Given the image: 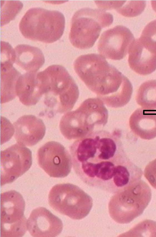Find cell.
<instances>
[{
  "mask_svg": "<svg viewBox=\"0 0 156 237\" xmlns=\"http://www.w3.org/2000/svg\"><path fill=\"white\" fill-rule=\"evenodd\" d=\"M120 135L101 130L71 145L73 169L83 182L115 194L141 179L143 172L128 158Z\"/></svg>",
  "mask_w": 156,
  "mask_h": 237,
  "instance_id": "1",
  "label": "cell"
},
{
  "mask_svg": "<svg viewBox=\"0 0 156 237\" xmlns=\"http://www.w3.org/2000/svg\"><path fill=\"white\" fill-rule=\"evenodd\" d=\"M73 66L87 87L107 106L120 108L129 101L133 91L131 82L102 56L95 53L81 55L75 60Z\"/></svg>",
  "mask_w": 156,
  "mask_h": 237,
  "instance_id": "2",
  "label": "cell"
},
{
  "mask_svg": "<svg viewBox=\"0 0 156 237\" xmlns=\"http://www.w3.org/2000/svg\"><path fill=\"white\" fill-rule=\"evenodd\" d=\"M107 109L100 99L90 98L62 117L60 131L69 140H78L101 130L107 122Z\"/></svg>",
  "mask_w": 156,
  "mask_h": 237,
  "instance_id": "3",
  "label": "cell"
},
{
  "mask_svg": "<svg viewBox=\"0 0 156 237\" xmlns=\"http://www.w3.org/2000/svg\"><path fill=\"white\" fill-rule=\"evenodd\" d=\"M40 72L45 105L60 113L71 110L79 97V90L66 69L60 65H53Z\"/></svg>",
  "mask_w": 156,
  "mask_h": 237,
  "instance_id": "4",
  "label": "cell"
},
{
  "mask_svg": "<svg viewBox=\"0 0 156 237\" xmlns=\"http://www.w3.org/2000/svg\"><path fill=\"white\" fill-rule=\"evenodd\" d=\"M65 24V18L61 12L37 7L27 12L19 27L22 34L26 38L51 43L61 37Z\"/></svg>",
  "mask_w": 156,
  "mask_h": 237,
  "instance_id": "5",
  "label": "cell"
},
{
  "mask_svg": "<svg viewBox=\"0 0 156 237\" xmlns=\"http://www.w3.org/2000/svg\"><path fill=\"white\" fill-rule=\"evenodd\" d=\"M151 195L148 184L140 179L114 194L108 203L109 214L118 223H129L143 213Z\"/></svg>",
  "mask_w": 156,
  "mask_h": 237,
  "instance_id": "6",
  "label": "cell"
},
{
  "mask_svg": "<svg viewBox=\"0 0 156 237\" xmlns=\"http://www.w3.org/2000/svg\"><path fill=\"white\" fill-rule=\"evenodd\" d=\"M110 13L100 9L84 8L77 11L71 21L69 39L76 48L85 49L93 46L102 29L112 23Z\"/></svg>",
  "mask_w": 156,
  "mask_h": 237,
  "instance_id": "7",
  "label": "cell"
},
{
  "mask_svg": "<svg viewBox=\"0 0 156 237\" xmlns=\"http://www.w3.org/2000/svg\"><path fill=\"white\" fill-rule=\"evenodd\" d=\"M48 201L55 211L76 220L86 217L93 205L90 196L78 186L70 183L53 186L49 192Z\"/></svg>",
  "mask_w": 156,
  "mask_h": 237,
  "instance_id": "8",
  "label": "cell"
},
{
  "mask_svg": "<svg viewBox=\"0 0 156 237\" xmlns=\"http://www.w3.org/2000/svg\"><path fill=\"white\" fill-rule=\"evenodd\" d=\"M25 201L14 190L0 195L1 237H22L26 231L27 219L24 215Z\"/></svg>",
  "mask_w": 156,
  "mask_h": 237,
  "instance_id": "9",
  "label": "cell"
},
{
  "mask_svg": "<svg viewBox=\"0 0 156 237\" xmlns=\"http://www.w3.org/2000/svg\"><path fill=\"white\" fill-rule=\"evenodd\" d=\"M32 162L31 152L17 143L1 151L0 154V184L11 183L28 171Z\"/></svg>",
  "mask_w": 156,
  "mask_h": 237,
  "instance_id": "10",
  "label": "cell"
},
{
  "mask_svg": "<svg viewBox=\"0 0 156 237\" xmlns=\"http://www.w3.org/2000/svg\"><path fill=\"white\" fill-rule=\"evenodd\" d=\"M37 160L40 167L50 177H64L71 171V155L58 142L49 141L40 148L37 152Z\"/></svg>",
  "mask_w": 156,
  "mask_h": 237,
  "instance_id": "11",
  "label": "cell"
},
{
  "mask_svg": "<svg viewBox=\"0 0 156 237\" xmlns=\"http://www.w3.org/2000/svg\"><path fill=\"white\" fill-rule=\"evenodd\" d=\"M134 41L130 31L122 25H118L105 31L98 44V50L104 57L113 60L123 58Z\"/></svg>",
  "mask_w": 156,
  "mask_h": 237,
  "instance_id": "12",
  "label": "cell"
},
{
  "mask_svg": "<svg viewBox=\"0 0 156 237\" xmlns=\"http://www.w3.org/2000/svg\"><path fill=\"white\" fill-rule=\"evenodd\" d=\"M27 227L30 234L36 237H54L62 232V221L43 207L32 210L27 220Z\"/></svg>",
  "mask_w": 156,
  "mask_h": 237,
  "instance_id": "13",
  "label": "cell"
},
{
  "mask_svg": "<svg viewBox=\"0 0 156 237\" xmlns=\"http://www.w3.org/2000/svg\"><path fill=\"white\" fill-rule=\"evenodd\" d=\"M130 68L137 74L146 75L156 69V47L140 38L134 40L128 52Z\"/></svg>",
  "mask_w": 156,
  "mask_h": 237,
  "instance_id": "14",
  "label": "cell"
},
{
  "mask_svg": "<svg viewBox=\"0 0 156 237\" xmlns=\"http://www.w3.org/2000/svg\"><path fill=\"white\" fill-rule=\"evenodd\" d=\"M15 137L19 144L34 146L41 140L45 133V126L40 119L32 115H25L13 123Z\"/></svg>",
  "mask_w": 156,
  "mask_h": 237,
  "instance_id": "15",
  "label": "cell"
},
{
  "mask_svg": "<svg viewBox=\"0 0 156 237\" xmlns=\"http://www.w3.org/2000/svg\"><path fill=\"white\" fill-rule=\"evenodd\" d=\"M16 96L23 105H35L44 94L43 83L39 73L27 72L18 78L16 86Z\"/></svg>",
  "mask_w": 156,
  "mask_h": 237,
  "instance_id": "16",
  "label": "cell"
},
{
  "mask_svg": "<svg viewBox=\"0 0 156 237\" xmlns=\"http://www.w3.org/2000/svg\"><path fill=\"white\" fill-rule=\"evenodd\" d=\"M132 132L141 138L150 140L156 137V111L143 108L136 110L129 120Z\"/></svg>",
  "mask_w": 156,
  "mask_h": 237,
  "instance_id": "17",
  "label": "cell"
},
{
  "mask_svg": "<svg viewBox=\"0 0 156 237\" xmlns=\"http://www.w3.org/2000/svg\"><path fill=\"white\" fill-rule=\"evenodd\" d=\"M44 55L38 48L21 44L14 49L12 62L27 72H36L44 63Z\"/></svg>",
  "mask_w": 156,
  "mask_h": 237,
  "instance_id": "18",
  "label": "cell"
},
{
  "mask_svg": "<svg viewBox=\"0 0 156 237\" xmlns=\"http://www.w3.org/2000/svg\"><path fill=\"white\" fill-rule=\"evenodd\" d=\"M1 103L8 102L14 99L16 96V83L21 75L9 61L1 62Z\"/></svg>",
  "mask_w": 156,
  "mask_h": 237,
  "instance_id": "19",
  "label": "cell"
},
{
  "mask_svg": "<svg viewBox=\"0 0 156 237\" xmlns=\"http://www.w3.org/2000/svg\"><path fill=\"white\" fill-rule=\"evenodd\" d=\"M136 100L142 108L156 109V80H151L143 83L137 93Z\"/></svg>",
  "mask_w": 156,
  "mask_h": 237,
  "instance_id": "20",
  "label": "cell"
},
{
  "mask_svg": "<svg viewBox=\"0 0 156 237\" xmlns=\"http://www.w3.org/2000/svg\"><path fill=\"white\" fill-rule=\"evenodd\" d=\"M1 4V26L9 23L14 19L23 6L18 1H2Z\"/></svg>",
  "mask_w": 156,
  "mask_h": 237,
  "instance_id": "21",
  "label": "cell"
},
{
  "mask_svg": "<svg viewBox=\"0 0 156 237\" xmlns=\"http://www.w3.org/2000/svg\"><path fill=\"white\" fill-rule=\"evenodd\" d=\"M127 236L156 237V222L146 220L139 223L126 233Z\"/></svg>",
  "mask_w": 156,
  "mask_h": 237,
  "instance_id": "22",
  "label": "cell"
},
{
  "mask_svg": "<svg viewBox=\"0 0 156 237\" xmlns=\"http://www.w3.org/2000/svg\"><path fill=\"white\" fill-rule=\"evenodd\" d=\"M146 5L145 1H123L121 6L117 9V11L123 16L134 17L141 14Z\"/></svg>",
  "mask_w": 156,
  "mask_h": 237,
  "instance_id": "23",
  "label": "cell"
},
{
  "mask_svg": "<svg viewBox=\"0 0 156 237\" xmlns=\"http://www.w3.org/2000/svg\"><path fill=\"white\" fill-rule=\"evenodd\" d=\"M140 38L156 47V20L151 21L146 25Z\"/></svg>",
  "mask_w": 156,
  "mask_h": 237,
  "instance_id": "24",
  "label": "cell"
},
{
  "mask_svg": "<svg viewBox=\"0 0 156 237\" xmlns=\"http://www.w3.org/2000/svg\"><path fill=\"white\" fill-rule=\"evenodd\" d=\"M144 175L152 186L156 189V159L146 166Z\"/></svg>",
  "mask_w": 156,
  "mask_h": 237,
  "instance_id": "25",
  "label": "cell"
},
{
  "mask_svg": "<svg viewBox=\"0 0 156 237\" xmlns=\"http://www.w3.org/2000/svg\"><path fill=\"white\" fill-rule=\"evenodd\" d=\"M123 1H96V3L98 7L103 9L119 8L122 5Z\"/></svg>",
  "mask_w": 156,
  "mask_h": 237,
  "instance_id": "26",
  "label": "cell"
},
{
  "mask_svg": "<svg viewBox=\"0 0 156 237\" xmlns=\"http://www.w3.org/2000/svg\"><path fill=\"white\" fill-rule=\"evenodd\" d=\"M151 4L153 9L156 13V0L151 1Z\"/></svg>",
  "mask_w": 156,
  "mask_h": 237,
  "instance_id": "27",
  "label": "cell"
}]
</instances>
